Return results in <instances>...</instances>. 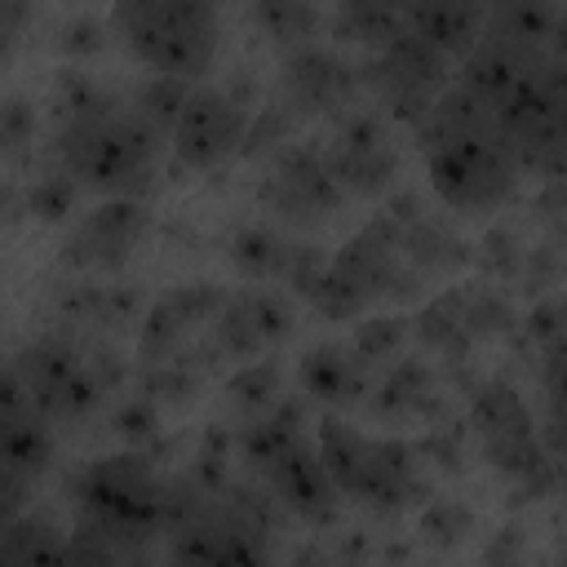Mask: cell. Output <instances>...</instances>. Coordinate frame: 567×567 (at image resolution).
<instances>
[{"mask_svg": "<svg viewBox=\"0 0 567 567\" xmlns=\"http://www.w3.org/2000/svg\"><path fill=\"white\" fill-rule=\"evenodd\" d=\"M261 199L284 217V221H323L341 208V186L332 182L323 155L315 151H288L275 173L261 186Z\"/></svg>", "mask_w": 567, "mask_h": 567, "instance_id": "obj_11", "label": "cell"}, {"mask_svg": "<svg viewBox=\"0 0 567 567\" xmlns=\"http://www.w3.org/2000/svg\"><path fill=\"white\" fill-rule=\"evenodd\" d=\"M62 164L66 177H80L102 190H137L151 177L155 164V133L133 115V106H120L102 93H93L84 106L62 115Z\"/></svg>", "mask_w": 567, "mask_h": 567, "instance_id": "obj_2", "label": "cell"}, {"mask_svg": "<svg viewBox=\"0 0 567 567\" xmlns=\"http://www.w3.org/2000/svg\"><path fill=\"white\" fill-rule=\"evenodd\" d=\"M257 18L275 40H306L319 27V9L310 4H261Z\"/></svg>", "mask_w": 567, "mask_h": 567, "instance_id": "obj_21", "label": "cell"}, {"mask_svg": "<svg viewBox=\"0 0 567 567\" xmlns=\"http://www.w3.org/2000/svg\"><path fill=\"white\" fill-rule=\"evenodd\" d=\"M248 137V106L226 93V89H199L186 97L177 124H173V146L186 168H213L226 155H235Z\"/></svg>", "mask_w": 567, "mask_h": 567, "instance_id": "obj_7", "label": "cell"}, {"mask_svg": "<svg viewBox=\"0 0 567 567\" xmlns=\"http://www.w3.org/2000/svg\"><path fill=\"white\" fill-rule=\"evenodd\" d=\"M319 461L341 492L372 505H394L412 492V452L390 439H372L337 416L319 425Z\"/></svg>", "mask_w": 567, "mask_h": 567, "instance_id": "obj_5", "label": "cell"}, {"mask_svg": "<svg viewBox=\"0 0 567 567\" xmlns=\"http://www.w3.org/2000/svg\"><path fill=\"white\" fill-rule=\"evenodd\" d=\"M66 567H146V554L75 527L66 536Z\"/></svg>", "mask_w": 567, "mask_h": 567, "instance_id": "obj_19", "label": "cell"}, {"mask_svg": "<svg viewBox=\"0 0 567 567\" xmlns=\"http://www.w3.org/2000/svg\"><path fill=\"white\" fill-rule=\"evenodd\" d=\"M474 421L487 439L492 465H501L505 474H518L523 483L536 487L540 474H545V461L536 452V430H532V416H527L523 399L509 385H487L474 403Z\"/></svg>", "mask_w": 567, "mask_h": 567, "instance_id": "obj_10", "label": "cell"}, {"mask_svg": "<svg viewBox=\"0 0 567 567\" xmlns=\"http://www.w3.org/2000/svg\"><path fill=\"white\" fill-rule=\"evenodd\" d=\"M275 381H279V372H275V363H252L248 372H239L235 381H230V399L244 408H257V403H266L270 399V390H275Z\"/></svg>", "mask_w": 567, "mask_h": 567, "instance_id": "obj_24", "label": "cell"}, {"mask_svg": "<svg viewBox=\"0 0 567 567\" xmlns=\"http://www.w3.org/2000/svg\"><path fill=\"white\" fill-rule=\"evenodd\" d=\"M332 31L354 44H390L403 31V9L394 4H341L332 18Z\"/></svg>", "mask_w": 567, "mask_h": 567, "instance_id": "obj_18", "label": "cell"}, {"mask_svg": "<svg viewBox=\"0 0 567 567\" xmlns=\"http://www.w3.org/2000/svg\"><path fill=\"white\" fill-rule=\"evenodd\" d=\"M75 204V182L66 173H53V177H40L35 190H31V213H40L44 221H58L66 217Z\"/></svg>", "mask_w": 567, "mask_h": 567, "instance_id": "obj_22", "label": "cell"}, {"mask_svg": "<svg viewBox=\"0 0 567 567\" xmlns=\"http://www.w3.org/2000/svg\"><path fill=\"white\" fill-rule=\"evenodd\" d=\"M102 35H106V22L80 13V18H71L62 27V49L66 53H93V49H102Z\"/></svg>", "mask_w": 567, "mask_h": 567, "instance_id": "obj_25", "label": "cell"}, {"mask_svg": "<svg viewBox=\"0 0 567 567\" xmlns=\"http://www.w3.org/2000/svg\"><path fill=\"white\" fill-rule=\"evenodd\" d=\"M421 155L434 190L461 213H492L518 186V159L483 97L447 84L421 115Z\"/></svg>", "mask_w": 567, "mask_h": 567, "instance_id": "obj_1", "label": "cell"}, {"mask_svg": "<svg viewBox=\"0 0 567 567\" xmlns=\"http://www.w3.org/2000/svg\"><path fill=\"white\" fill-rule=\"evenodd\" d=\"M403 332H408V323H403L399 315H381V319H368V323L354 332V346H359L363 359H381V354L399 350Z\"/></svg>", "mask_w": 567, "mask_h": 567, "instance_id": "obj_23", "label": "cell"}, {"mask_svg": "<svg viewBox=\"0 0 567 567\" xmlns=\"http://www.w3.org/2000/svg\"><path fill=\"white\" fill-rule=\"evenodd\" d=\"M323 164H328V173H332L337 186H350L359 195L385 190L394 182V168H399L394 151L385 146L381 124L368 120V115H354V120L341 124V133H337L332 151L323 155Z\"/></svg>", "mask_w": 567, "mask_h": 567, "instance_id": "obj_12", "label": "cell"}, {"mask_svg": "<svg viewBox=\"0 0 567 567\" xmlns=\"http://www.w3.org/2000/svg\"><path fill=\"white\" fill-rule=\"evenodd\" d=\"M31 18H35V9H27V4H0V62H4V58L13 53V44L27 35Z\"/></svg>", "mask_w": 567, "mask_h": 567, "instance_id": "obj_26", "label": "cell"}, {"mask_svg": "<svg viewBox=\"0 0 567 567\" xmlns=\"http://www.w3.org/2000/svg\"><path fill=\"white\" fill-rule=\"evenodd\" d=\"M168 514L173 492L142 456H106L80 478V527L102 540L146 549V536L168 523Z\"/></svg>", "mask_w": 567, "mask_h": 567, "instance_id": "obj_3", "label": "cell"}, {"mask_svg": "<svg viewBox=\"0 0 567 567\" xmlns=\"http://www.w3.org/2000/svg\"><path fill=\"white\" fill-rule=\"evenodd\" d=\"M301 385L315 394V399H328V403H341V399H354L359 394V368H354V354L337 350V346H319L301 359Z\"/></svg>", "mask_w": 567, "mask_h": 567, "instance_id": "obj_17", "label": "cell"}, {"mask_svg": "<svg viewBox=\"0 0 567 567\" xmlns=\"http://www.w3.org/2000/svg\"><path fill=\"white\" fill-rule=\"evenodd\" d=\"M359 71L350 62H341L328 49H297L284 66V84H288V111H337L354 97L359 89Z\"/></svg>", "mask_w": 567, "mask_h": 567, "instance_id": "obj_13", "label": "cell"}, {"mask_svg": "<svg viewBox=\"0 0 567 567\" xmlns=\"http://www.w3.org/2000/svg\"><path fill=\"white\" fill-rule=\"evenodd\" d=\"M106 27L168 80L199 75L221 35V18L208 4H120L106 13Z\"/></svg>", "mask_w": 567, "mask_h": 567, "instance_id": "obj_4", "label": "cell"}, {"mask_svg": "<svg viewBox=\"0 0 567 567\" xmlns=\"http://www.w3.org/2000/svg\"><path fill=\"white\" fill-rule=\"evenodd\" d=\"M35 137V115L22 97H4L0 102V155L4 159H22L31 151Z\"/></svg>", "mask_w": 567, "mask_h": 567, "instance_id": "obj_20", "label": "cell"}, {"mask_svg": "<svg viewBox=\"0 0 567 567\" xmlns=\"http://www.w3.org/2000/svg\"><path fill=\"white\" fill-rule=\"evenodd\" d=\"M18 385H22L27 403L35 412H49V416H80L97 394L84 363L66 346H53V341H40V346L22 350Z\"/></svg>", "mask_w": 567, "mask_h": 567, "instance_id": "obj_9", "label": "cell"}, {"mask_svg": "<svg viewBox=\"0 0 567 567\" xmlns=\"http://www.w3.org/2000/svg\"><path fill=\"white\" fill-rule=\"evenodd\" d=\"M288 328H292V315H288V306L279 297H270V292H244V297H235L217 315V346L226 354L248 359L261 346L288 337Z\"/></svg>", "mask_w": 567, "mask_h": 567, "instance_id": "obj_14", "label": "cell"}, {"mask_svg": "<svg viewBox=\"0 0 567 567\" xmlns=\"http://www.w3.org/2000/svg\"><path fill=\"white\" fill-rule=\"evenodd\" d=\"M377 97L408 124H421V115L434 106V97L447 89V58L421 44L416 35L399 31L390 44L377 49V58L359 71Z\"/></svg>", "mask_w": 567, "mask_h": 567, "instance_id": "obj_6", "label": "cell"}, {"mask_svg": "<svg viewBox=\"0 0 567 567\" xmlns=\"http://www.w3.org/2000/svg\"><path fill=\"white\" fill-rule=\"evenodd\" d=\"M142 239H146V208L137 199H106L75 221L62 261L75 270H115L137 252Z\"/></svg>", "mask_w": 567, "mask_h": 567, "instance_id": "obj_8", "label": "cell"}, {"mask_svg": "<svg viewBox=\"0 0 567 567\" xmlns=\"http://www.w3.org/2000/svg\"><path fill=\"white\" fill-rule=\"evenodd\" d=\"M483 22H487V13L470 9V4H408L403 9V31L416 35L421 44H430L443 58L470 53Z\"/></svg>", "mask_w": 567, "mask_h": 567, "instance_id": "obj_15", "label": "cell"}, {"mask_svg": "<svg viewBox=\"0 0 567 567\" xmlns=\"http://www.w3.org/2000/svg\"><path fill=\"white\" fill-rule=\"evenodd\" d=\"M217 292L213 288H204V284H190V288H177V292H168L151 315H146V323H142V346L151 350V354H164V350H173L195 323H204L213 310H217Z\"/></svg>", "mask_w": 567, "mask_h": 567, "instance_id": "obj_16", "label": "cell"}]
</instances>
